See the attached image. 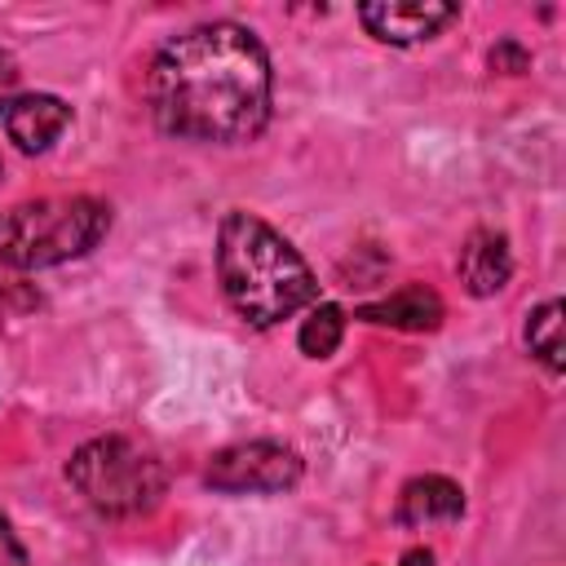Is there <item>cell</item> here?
Listing matches in <instances>:
<instances>
[{
    "label": "cell",
    "instance_id": "1",
    "mask_svg": "<svg viewBox=\"0 0 566 566\" xmlns=\"http://www.w3.org/2000/svg\"><path fill=\"white\" fill-rule=\"evenodd\" d=\"M270 57L239 22H199L172 35L146 75V102L159 133L181 142H252L270 119Z\"/></svg>",
    "mask_w": 566,
    "mask_h": 566
},
{
    "label": "cell",
    "instance_id": "2",
    "mask_svg": "<svg viewBox=\"0 0 566 566\" xmlns=\"http://www.w3.org/2000/svg\"><path fill=\"white\" fill-rule=\"evenodd\" d=\"M217 279L248 327H274L314 305L318 283L305 256L256 212H226L217 226Z\"/></svg>",
    "mask_w": 566,
    "mask_h": 566
},
{
    "label": "cell",
    "instance_id": "3",
    "mask_svg": "<svg viewBox=\"0 0 566 566\" xmlns=\"http://www.w3.org/2000/svg\"><path fill=\"white\" fill-rule=\"evenodd\" d=\"M111 230V208L93 195L31 199L0 212V265L44 270L93 252Z\"/></svg>",
    "mask_w": 566,
    "mask_h": 566
},
{
    "label": "cell",
    "instance_id": "4",
    "mask_svg": "<svg viewBox=\"0 0 566 566\" xmlns=\"http://www.w3.org/2000/svg\"><path fill=\"white\" fill-rule=\"evenodd\" d=\"M71 486L102 517H142L164 500V464L128 438H93L66 464Z\"/></svg>",
    "mask_w": 566,
    "mask_h": 566
},
{
    "label": "cell",
    "instance_id": "5",
    "mask_svg": "<svg viewBox=\"0 0 566 566\" xmlns=\"http://www.w3.org/2000/svg\"><path fill=\"white\" fill-rule=\"evenodd\" d=\"M301 473H305V464L287 442L252 438V442L221 447L208 460L203 482L221 495H279V491H292L301 482Z\"/></svg>",
    "mask_w": 566,
    "mask_h": 566
},
{
    "label": "cell",
    "instance_id": "6",
    "mask_svg": "<svg viewBox=\"0 0 566 566\" xmlns=\"http://www.w3.org/2000/svg\"><path fill=\"white\" fill-rule=\"evenodd\" d=\"M455 18H460V4H442V0H380V4H358V22L380 44H420V40H433Z\"/></svg>",
    "mask_w": 566,
    "mask_h": 566
},
{
    "label": "cell",
    "instance_id": "7",
    "mask_svg": "<svg viewBox=\"0 0 566 566\" xmlns=\"http://www.w3.org/2000/svg\"><path fill=\"white\" fill-rule=\"evenodd\" d=\"M66 124H71V106L53 93H22L4 106V133L27 155L49 150L66 133Z\"/></svg>",
    "mask_w": 566,
    "mask_h": 566
},
{
    "label": "cell",
    "instance_id": "8",
    "mask_svg": "<svg viewBox=\"0 0 566 566\" xmlns=\"http://www.w3.org/2000/svg\"><path fill=\"white\" fill-rule=\"evenodd\" d=\"M442 314H447L442 296L424 283H407V287L354 310V318L376 323V327H398V332H433L442 323Z\"/></svg>",
    "mask_w": 566,
    "mask_h": 566
},
{
    "label": "cell",
    "instance_id": "9",
    "mask_svg": "<svg viewBox=\"0 0 566 566\" xmlns=\"http://www.w3.org/2000/svg\"><path fill=\"white\" fill-rule=\"evenodd\" d=\"M464 513V491L460 482L442 478V473H424V478H411L402 491H398V526H438V522H455Z\"/></svg>",
    "mask_w": 566,
    "mask_h": 566
},
{
    "label": "cell",
    "instance_id": "10",
    "mask_svg": "<svg viewBox=\"0 0 566 566\" xmlns=\"http://www.w3.org/2000/svg\"><path fill=\"white\" fill-rule=\"evenodd\" d=\"M460 283L473 292V296H495L509 274H513V252H509V239L500 230H473L460 248Z\"/></svg>",
    "mask_w": 566,
    "mask_h": 566
},
{
    "label": "cell",
    "instance_id": "11",
    "mask_svg": "<svg viewBox=\"0 0 566 566\" xmlns=\"http://www.w3.org/2000/svg\"><path fill=\"white\" fill-rule=\"evenodd\" d=\"M340 336H345V310L332 305V301H318L305 314V323L296 332V345H301L305 358H332L340 349Z\"/></svg>",
    "mask_w": 566,
    "mask_h": 566
},
{
    "label": "cell",
    "instance_id": "12",
    "mask_svg": "<svg viewBox=\"0 0 566 566\" xmlns=\"http://www.w3.org/2000/svg\"><path fill=\"white\" fill-rule=\"evenodd\" d=\"M526 349L544 363L548 376H562V301H544L526 318Z\"/></svg>",
    "mask_w": 566,
    "mask_h": 566
},
{
    "label": "cell",
    "instance_id": "13",
    "mask_svg": "<svg viewBox=\"0 0 566 566\" xmlns=\"http://www.w3.org/2000/svg\"><path fill=\"white\" fill-rule=\"evenodd\" d=\"M491 71H509V75H517V71H526L531 66V53L517 44V40H500L495 49H491Z\"/></svg>",
    "mask_w": 566,
    "mask_h": 566
},
{
    "label": "cell",
    "instance_id": "14",
    "mask_svg": "<svg viewBox=\"0 0 566 566\" xmlns=\"http://www.w3.org/2000/svg\"><path fill=\"white\" fill-rule=\"evenodd\" d=\"M0 566H27V548L18 544V535L4 517H0Z\"/></svg>",
    "mask_w": 566,
    "mask_h": 566
},
{
    "label": "cell",
    "instance_id": "15",
    "mask_svg": "<svg viewBox=\"0 0 566 566\" xmlns=\"http://www.w3.org/2000/svg\"><path fill=\"white\" fill-rule=\"evenodd\" d=\"M13 84H18V62L0 49V106H9V102H13Z\"/></svg>",
    "mask_w": 566,
    "mask_h": 566
},
{
    "label": "cell",
    "instance_id": "16",
    "mask_svg": "<svg viewBox=\"0 0 566 566\" xmlns=\"http://www.w3.org/2000/svg\"><path fill=\"white\" fill-rule=\"evenodd\" d=\"M398 566H433V553H429V548H407V553L398 557Z\"/></svg>",
    "mask_w": 566,
    "mask_h": 566
},
{
    "label": "cell",
    "instance_id": "17",
    "mask_svg": "<svg viewBox=\"0 0 566 566\" xmlns=\"http://www.w3.org/2000/svg\"><path fill=\"white\" fill-rule=\"evenodd\" d=\"M13 287H18V283H13V270H4V265H0V301H4Z\"/></svg>",
    "mask_w": 566,
    "mask_h": 566
},
{
    "label": "cell",
    "instance_id": "18",
    "mask_svg": "<svg viewBox=\"0 0 566 566\" xmlns=\"http://www.w3.org/2000/svg\"><path fill=\"white\" fill-rule=\"evenodd\" d=\"M0 172H4V168H0Z\"/></svg>",
    "mask_w": 566,
    "mask_h": 566
}]
</instances>
